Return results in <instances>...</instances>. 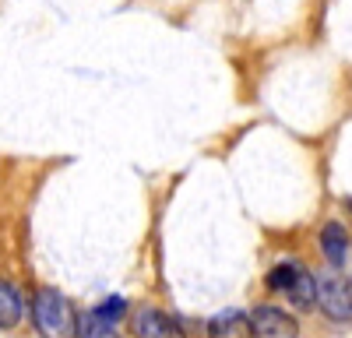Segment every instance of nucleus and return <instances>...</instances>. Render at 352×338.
Returning <instances> with one entry per match:
<instances>
[{
  "instance_id": "11",
  "label": "nucleus",
  "mask_w": 352,
  "mask_h": 338,
  "mask_svg": "<svg viewBox=\"0 0 352 338\" xmlns=\"http://www.w3.org/2000/svg\"><path fill=\"white\" fill-rule=\"evenodd\" d=\"M96 314L102 317V321H109V324H116L124 314H127V300H120V296H109V300H102L99 306H96Z\"/></svg>"
},
{
  "instance_id": "7",
  "label": "nucleus",
  "mask_w": 352,
  "mask_h": 338,
  "mask_svg": "<svg viewBox=\"0 0 352 338\" xmlns=\"http://www.w3.org/2000/svg\"><path fill=\"white\" fill-rule=\"evenodd\" d=\"M285 296H289V303L296 306V310H310V306L317 303V278H314L307 268H300Z\"/></svg>"
},
{
  "instance_id": "1",
  "label": "nucleus",
  "mask_w": 352,
  "mask_h": 338,
  "mask_svg": "<svg viewBox=\"0 0 352 338\" xmlns=\"http://www.w3.org/2000/svg\"><path fill=\"white\" fill-rule=\"evenodd\" d=\"M32 324L43 338H74L78 335V314L64 293L39 289L32 300Z\"/></svg>"
},
{
  "instance_id": "12",
  "label": "nucleus",
  "mask_w": 352,
  "mask_h": 338,
  "mask_svg": "<svg viewBox=\"0 0 352 338\" xmlns=\"http://www.w3.org/2000/svg\"><path fill=\"white\" fill-rule=\"evenodd\" d=\"M349 296H352V289H349Z\"/></svg>"
},
{
  "instance_id": "10",
  "label": "nucleus",
  "mask_w": 352,
  "mask_h": 338,
  "mask_svg": "<svg viewBox=\"0 0 352 338\" xmlns=\"http://www.w3.org/2000/svg\"><path fill=\"white\" fill-rule=\"evenodd\" d=\"M300 268H303L300 261H282V264H275V268L268 271V289H275V293H289V286H292V278H296Z\"/></svg>"
},
{
  "instance_id": "3",
  "label": "nucleus",
  "mask_w": 352,
  "mask_h": 338,
  "mask_svg": "<svg viewBox=\"0 0 352 338\" xmlns=\"http://www.w3.org/2000/svg\"><path fill=\"white\" fill-rule=\"evenodd\" d=\"M250 324H254V338H296V335H300L296 317H289L285 310L268 306V303L254 310Z\"/></svg>"
},
{
  "instance_id": "4",
  "label": "nucleus",
  "mask_w": 352,
  "mask_h": 338,
  "mask_svg": "<svg viewBox=\"0 0 352 338\" xmlns=\"http://www.w3.org/2000/svg\"><path fill=\"white\" fill-rule=\"evenodd\" d=\"M317 306L331 321H345L352 314V296L338 278H317Z\"/></svg>"
},
{
  "instance_id": "5",
  "label": "nucleus",
  "mask_w": 352,
  "mask_h": 338,
  "mask_svg": "<svg viewBox=\"0 0 352 338\" xmlns=\"http://www.w3.org/2000/svg\"><path fill=\"white\" fill-rule=\"evenodd\" d=\"M208 338H254V324L243 310H222L208 321Z\"/></svg>"
},
{
  "instance_id": "8",
  "label": "nucleus",
  "mask_w": 352,
  "mask_h": 338,
  "mask_svg": "<svg viewBox=\"0 0 352 338\" xmlns=\"http://www.w3.org/2000/svg\"><path fill=\"white\" fill-rule=\"evenodd\" d=\"M21 317V296L11 282L0 278V328H14Z\"/></svg>"
},
{
  "instance_id": "2",
  "label": "nucleus",
  "mask_w": 352,
  "mask_h": 338,
  "mask_svg": "<svg viewBox=\"0 0 352 338\" xmlns=\"http://www.w3.org/2000/svg\"><path fill=\"white\" fill-rule=\"evenodd\" d=\"M131 331H134V338H187L184 328L176 324V317H169L166 310H155V306L134 310Z\"/></svg>"
},
{
  "instance_id": "9",
  "label": "nucleus",
  "mask_w": 352,
  "mask_h": 338,
  "mask_svg": "<svg viewBox=\"0 0 352 338\" xmlns=\"http://www.w3.org/2000/svg\"><path fill=\"white\" fill-rule=\"evenodd\" d=\"M78 338H120V331H116V324L102 321L96 310H88L78 317Z\"/></svg>"
},
{
  "instance_id": "6",
  "label": "nucleus",
  "mask_w": 352,
  "mask_h": 338,
  "mask_svg": "<svg viewBox=\"0 0 352 338\" xmlns=\"http://www.w3.org/2000/svg\"><path fill=\"white\" fill-rule=\"evenodd\" d=\"M320 250H324V258L335 268L345 264V258H349V236L342 229V222H328L324 225V233H320Z\"/></svg>"
}]
</instances>
